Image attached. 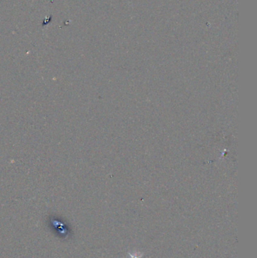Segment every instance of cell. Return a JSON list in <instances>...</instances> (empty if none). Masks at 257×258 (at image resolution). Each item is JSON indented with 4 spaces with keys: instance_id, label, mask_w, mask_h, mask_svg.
Segmentation results:
<instances>
[{
    "instance_id": "obj_1",
    "label": "cell",
    "mask_w": 257,
    "mask_h": 258,
    "mask_svg": "<svg viewBox=\"0 0 257 258\" xmlns=\"http://www.w3.org/2000/svg\"><path fill=\"white\" fill-rule=\"evenodd\" d=\"M129 254L131 256V258H140L143 255V254H140V253H130Z\"/></svg>"
}]
</instances>
